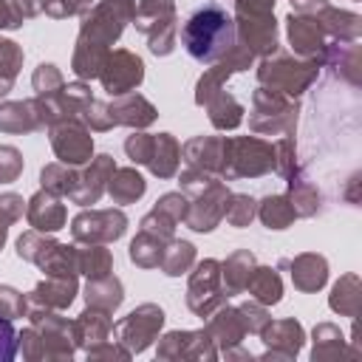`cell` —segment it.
<instances>
[{"instance_id": "cell-1", "label": "cell", "mask_w": 362, "mask_h": 362, "mask_svg": "<svg viewBox=\"0 0 362 362\" xmlns=\"http://www.w3.org/2000/svg\"><path fill=\"white\" fill-rule=\"evenodd\" d=\"M136 14V0H102L93 8H88L76 51H74V74L79 79H93L99 76L105 59H107V45L119 40L124 31V23H130Z\"/></svg>"}, {"instance_id": "cell-2", "label": "cell", "mask_w": 362, "mask_h": 362, "mask_svg": "<svg viewBox=\"0 0 362 362\" xmlns=\"http://www.w3.org/2000/svg\"><path fill=\"white\" fill-rule=\"evenodd\" d=\"M181 42H184V48L192 59H198L204 65H212V62L223 59L229 54V48L238 42L235 20L223 6L206 3V6L195 8L189 14V20L184 23Z\"/></svg>"}, {"instance_id": "cell-3", "label": "cell", "mask_w": 362, "mask_h": 362, "mask_svg": "<svg viewBox=\"0 0 362 362\" xmlns=\"http://www.w3.org/2000/svg\"><path fill=\"white\" fill-rule=\"evenodd\" d=\"M274 0H238L235 3V31L240 45L252 54L269 57L277 51V23H274Z\"/></svg>"}, {"instance_id": "cell-4", "label": "cell", "mask_w": 362, "mask_h": 362, "mask_svg": "<svg viewBox=\"0 0 362 362\" xmlns=\"http://www.w3.org/2000/svg\"><path fill=\"white\" fill-rule=\"evenodd\" d=\"M320 74V62L317 59H291L288 54H269L263 57L260 68H257V79L260 85L280 90L286 96H300Z\"/></svg>"}, {"instance_id": "cell-5", "label": "cell", "mask_w": 362, "mask_h": 362, "mask_svg": "<svg viewBox=\"0 0 362 362\" xmlns=\"http://www.w3.org/2000/svg\"><path fill=\"white\" fill-rule=\"evenodd\" d=\"M274 170V144H266L263 139L243 136V139H226L223 144V178H255Z\"/></svg>"}, {"instance_id": "cell-6", "label": "cell", "mask_w": 362, "mask_h": 362, "mask_svg": "<svg viewBox=\"0 0 362 362\" xmlns=\"http://www.w3.org/2000/svg\"><path fill=\"white\" fill-rule=\"evenodd\" d=\"M124 153L130 156V161L136 164H147L153 175L158 178H173L181 161V147L170 133H133L124 141Z\"/></svg>"}, {"instance_id": "cell-7", "label": "cell", "mask_w": 362, "mask_h": 362, "mask_svg": "<svg viewBox=\"0 0 362 362\" xmlns=\"http://www.w3.org/2000/svg\"><path fill=\"white\" fill-rule=\"evenodd\" d=\"M136 28L147 37L150 51L167 57L175 48V3L173 0H141L136 6Z\"/></svg>"}, {"instance_id": "cell-8", "label": "cell", "mask_w": 362, "mask_h": 362, "mask_svg": "<svg viewBox=\"0 0 362 362\" xmlns=\"http://www.w3.org/2000/svg\"><path fill=\"white\" fill-rule=\"evenodd\" d=\"M252 130L255 133H291L294 122H297V102H291V96L272 90V88H257L252 96Z\"/></svg>"}, {"instance_id": "cell-9", "label": "cell", "mask_w": 362, "mask_h": 362, "mask_svg": "<svg viewBox=\"0 0 362 362\" xmlns=\"http://www.w3.org/2000/svg\"><path fill=\"white\" fill-rule=\"evenodd\" d=\"M161 325H164V311L153 303H144L136 311H130L122 322L113 325V339L119 345H124L130 354H139V351L150 348V342L156 339Z\"/></svg>"}, {"instance_id": "cell-10", "label": "cell", "mask_w": 362, "mask_h": 362, "mask_svg": "<svg viewBox=\"0 0 362 362\" xmlns=\"http://www.w3.org/2000/svg\"><path fill=\"white\" fill-rule=\"evenodd\" d=\"M223 300H226V294H223V283H221V263L201 260L189 277L187 305L198 317H212V311H218L223 305Z\"/></svg>"}, {"instance_id": "cell-11", "label": "cell", "mask_w": 362, "mask_h": 362, "mask_svg": "<svg viewBox=\"0 0 362 362\" xmlns=\"http://www.w3.org/2000/svg\"><path fill=\"white\" fill-rule=\"evenodd\" d=\"M28 317H31V328L42 339L45 359H71L74 356V345H76L74 322L54 314V308H42V305H34Z\"/></svg>"}, {"instance_id": "cell-12", "label": "cell", "mask_w": 362, "mask_h": 362, "mask_svg": "<svg viewBox=\"0 0 362 362\" xmlns=\"http://www.w3.org/2000/svg\"><path fill=\"white\" fill-rule=\"evenodd\" d=\"M127 229V218L122 209H90L79 212L71 223L76 243H110L119 240Z\"/></svg>"}, {"instance_id": "cell-13", "label": "cell", "mask_w": 362, "mask_h": 362, "mask_svg": "<svg viewBox=\"0 0 362 362\" xmlns=\"http://www.w3.org/2000/svg\"><path fill=\"white\" fill-rule=\"evenodd\" d=\"M99 79H102V88L110 96H124L136 85H141V79H144V62L136 54L124 51V48L110 51L107 59H105V65H102V71H99Z\"/></svg>"}, {"instance_id": "cell-14", "label": "cell", "mask_w": 362, "mask_h": 362, "mask_svg": "<svg viewBox=\"0 0 362 362\" xmlns=\"http://www.w3.org/2000/svg\"><path fill=\"white\" fill-rule=\"evenodd\" d=\"M51 147L62 164L76 167L90 158L93 139H90V130L79 119H65V122L51 124Z\"/></svg>"}, {"instance_id": "cell-15", "label": "cell", "mask_w": 362, "mask_h": 362, "mask_svg": "<svg viewBox=\"0 0 362 362\" xmlns=\"http://www.w3.org/2000/svg\"><path fill=\"white\" fill-rule=\"evenodd\" d=\"M288 42L291 48L305 57V59H317L322 65L325 51H328V34L322 28V23L317 20V14H303V11H291L288 20Z\"/></svg>"}, {"instance_id": "cell-16", "label": "cell", "mask_w": 362, "mask_h": 362, "mask_svg": "<svg viewBox=\"0 0 362 362\" xmlns=\"http://www.w3.org/2000/svg\"><path fill=\"white\" fill-rule=\"evenodd\" d=\"M161 359H215V342L206 331H170L158 342Z\"/></svg>"}, {"instance_id": "cell-17", "label": "cell", "mask_w": 362, "mask_h": 362, "mask_svg": "<svg viewBox=\"0 0 362 362\" xmlns=\"http://www.w3.org/2000/svg\"><path fill=\"white\" fill-rule=\"evenodd\" d=\"M260 339L266 342V359H277V356H283V359H294L297 356V351L303 348V339H305V334H303V325L297 322V320H277V322H266L263 328H260Z\"/></svg>"}, {"instance_id": "cell-18", "label": "cell", "mask_w": 362, "mask_h": 362, "mask_svg": "<svg viewBox=\"0 0 362 362\" xmlns=\"http://www.w3.org/2000/svg\"><path fill=\"white\" fill-rule=\"evenodd\" d=\"M116 164L110 156H96L90 161V167L85 173L76 175V187L71 192V201L79 204V206H88V204H96L102 198V192L107 189V181L113 175Z\"/></svg>"}, {"instance_id": "cell-19", "label": "cell", "mask_w": 362, "mask_h": 362, "mask_svg": "<svg viewBox=\"0 0 362 362\" xmlns=\"http://www.w3.org/2000/svg\"><path fill=\"white\" fill-rule=\"evenodd\" d=\"M25 218L37 232H57V229L65 226L68 212H65V204L59 201V195H54L48 189H40L37 195L28 198Z\"/></svg>"}, {"instance_id": "cell-20", "label": "cell", "mask_w": 362, "mask_h": 362, "mask_svg": "<svg viewBox=\"0 0 362 362\" xmlns=\"http://www.w3.org/2000/svg\"><path fill=\"white\" fill-rule=\"evenodd\" d=\"M76 297V274H68V277H59V274H48L42 283L34 286L31 291V303L34 305H42V308H54V311H62L74 303Z\"/></svg>"}, {"instance_id": "cell-21", "label": "cell", "mask_w": 362, "mask_h": 362, "mask_svg": "<svg viewBox=\"0 0 362 362\" xmlns=\"http://www.w3.org/2000/svg\"><path fill=\"white\" fill-rule=\"evenodd\" d=\"M223 144L226 139H215V136H195L181 147V156L189 167L204 170V173H221L223 164Z\"/></svg>"}, {"instance_id": "cell-22", "label": "cell", "mask_w": 362, "mask_h": 362, "mask_svg": "<svg viewBox=\"0 0 362 362\" xmlns=\"http://www.w3.org/2000/svg\"><path fill=\"white\" fill-rule=\"evenodd\" d=\"M113 124H127V127H147L150 122H156V107L139 96V93H124L116 96V102L107 105Z\"/></svg>"}, {"instance_id": "cell-23", "label": "cell", "mask_w": 362, "mask_h": 362, "mask_svg": "<svg viewBox=\"0 0 362 362\" xmlns=\"http://www.w3.org/2000/svg\"><path fill=\"white\" fill-rule=\"evenodd\" d=\"M206 334H209V339H212L215 345H221V351H229V348L240 345V339H243L249 331H246V325H243L238 308L221 305L218 314L206 322Z\"/></svg>"}, {"instance_id": "cell-24", "label": "cell", "mask_w": 362, "mask_h": 362, "mask_svg": "<svg viewBox=\"0 0 362 362\" xmlns=\"http://www.w3.org/2000/svg\"><path fill=\"white\" fill-rule=\"evenodd\" d=\"M286 266H291V280H294V288H300V291H317L328 280V263L322 255L305 252Z\"/></svg>"}, {"instance_id": "cell-25", "label": "cell", "mask_w": 362, "mask_h": 362, "mask_svg": "<svg viewBox=\"0 0 362 362\" xmlns=\"http://www.w3.org/2000/svg\"><path fill=\"white\" fill-rule=\"evenodd\" d=\"M110 334V314L107 311H99V308H85L79 314V320H74V342L82 345L85 351L105 342Z\"/></svg>"}, {"instance_id": "cell-26", "label": "cell", "mask_w": 362, "mask_h": 362, "mask_svg": "<svg viewBox=\"0 0 362 362\" xmlns=\"http://www.w3.org/2000/svg\"><path fill=\"white\" fill-rule=\"evenodd\" d=\"M317 20L322 23L325 34L334 37L337 42H356V40H359V31H362L359 14L339 11V8H334V6H322V8L317 11Z\"/></svg>"}, {"instance_id": "cell-27", "label": "cell", "mask_w": 362, "mask_h": 362, "mask_svg": "<svg viewBox=\"0 0 362 362\" xmlns=\"http://www.w3.org/2000/svg\"><path fill=\"white\" fill-rule=\"evenodd\" d=\"M255 269V255L249 249H240L235 255L226 257V263H221V283H223V294H240L246 288V280Z\"/></svg>"}, {"instance_id": "cell-28", "label": "cell", "mask_w": 362, "mask_h": 362, "mask_svg": "<svg viewBox=\"0 0 362 362\" xmlns=\"http://www.w3.org/2000/svg\"><path fill=\"white\" fill-rule=\"evenodd\" d=\"M204 107L209 110V119H212V124H215L218 130H232V127H238L240 119H243V105H240L232 93H226L223 88L215 90V93L204 102Z\"/></svg>"}, {"instance_id": "cell-29", "label": "cell", "mask_w": 362, "mask_h": 362, "mask_svg": "<svg viewBox=\"0 0 362 362\" xmlns=\"http://www.w3.org/2000/svg\"><path fill=\"white\" fill-rule=\"evenodd\" d=\"M243 291H249V297L257 300V303H263V305H274V303H280V297H283V283H280V277H277L274 269H269V266H255L252 274H249V280H246V288H243Z\"/></svg>"}, {"instance_id": "cell-30", "label": "cell", "mask_w": 362, "mask_h": 362, "mask_svg": "<svg viewBox=\"0 0 362 362\" xmlns=\"http://www.w3.org/2000/svg\"><path fill=\"white\" fill-rule=\"evenodd\" d=\"M124 294H122V283L113 277V274H105V277H96L88 283L85 288V303L90 308H99V311H107L113 314L119 305H122Z\"/></svg>"}, {"instance_id": "cell-31", "label": "cell", "mask_w": 362, "mask_h": 362, "mask_svg": "<svg viewBox=\"0 0 362 362\" xmlns=\"http://www.w3.org/2000/svg\"><path fill=\"white\" fill-rule=\"evenodd\" d=\"M359 356L354 351H345V337L339 334L337 325L331 322H320L314 328V348H311V359L322 362V359H339V356Z\"/></svg>"}, {"instance_id": "cell-32", "label": "cell", "mask_w": 362, "mask_h": 362, "mask_svg": "<svg viewBox=\"0 0 362 362\" xmlns=\"http://www.w3.org/2000/svg\"><path fill=\"white\" fill-rule=\"evenodd\" d=\"M40 127L34 102H3L0 105V130L3 133H31Z\"/></svg>"}, {"instance_id": "cell-33", "label": "cell", "mask_w": 362, "mask_h": 362, "mask_svg": "<svg viewBox=\"0 0 362 362\" xmlns=\"http://www.w3.org/2000/svg\"><path fill=\"white\" fill-rule=\"evenodd\" d=\"M144 189H147V184L133 167L113 170V175L107 181V192H110V198L116 204H133V201H139L144 195Z\"/></svg>"}, {"instance_id": "cell-34", "label": "cell", "mask_w": 362, "mask_h": 362, "mask_svg": "<svg viewBox=\"0 0 362 362\" xmlns=\"http://www.w3.org/2000/svg\"><path fill=\"white\" fill-rule=\"evenodd\" d=\"M257 215H260V221H263L269 229H286V226H291L294 218H297V212H294L288 195H266V198L260 201V206H257Z\"/></svg>"}, {"instance_id": "cell-35", "label": "cell", "mask_w": 362, "mask_h": 362, "mask_svg": "<svg viewBox=\"0 0 362 362\" xmlns=\"http://www.w3.org/2000/svg\"><path fill=\"white\" fill-rule=\"evenodd\" d=\"M76 263H79V272L82 274H88L90 280H96V277L110 274L113 255H110V249H105V243H88L85 249H76Z\"/></svg>"}, {"instance_id": "cell-36", "label": "cell", "mask_w": 362, "mask_h": 362, "mask_svg": "<svg viewBox=\"0 0 362 362\" xmlns=\"http://www.w3.org/2000/svg\"><path fill=\"white\" fill-rule=\"evenodd\" d=\"M328 305L342 317H356L359 311V274H345L337 280Z\"/></svg>"}, {"instance_id": "cell-37", "label": "cell", "mask_w": 362, "mask_h": 362, "mask_svg": "<svg viewBox=\"0 0 362 362\" xmlns=\"http://www.w3.org/2000/svg\"><path fill=\"white\" fill-rule=\"evenodd\" d=\"M76 175H79V173H74L71 164L57 161V164L42 167L40 181H42V189H48V192H54V195H59V198H71V192H74V187H76Z\"/></svg>"}, {"instance_id": "cell-38", "label": "cell", "mask_w": 362, "mask_h": 362, "mask_svg": "<svg viewBox=\"0 0 362 362\" xmlns=\"http://www.w3.org/2000/svg\"><path fill=\"white\" fill-rule=\"evenodd\" d=\"M288 201H291L297 218H311V215L320 212V192H317V187H311L300 175L288 178Z\"/></svg>"}, {"instance_id": "cell-39", "label": "cell", "mask_w": 362, "mask_h": 362, "mask_svg": "<svg viewBox=\"0 0 362 362\" xmlns=\"http://www.w3.org/2000/svg\"><path fill=\"white\" fill-rule=\"evenodd\" d=\"M164 240L161 238H156V235H150V232H139L136 238H133V243H130V260L136 263V266H141V269H153V266H158L161 263V255H164Z\"/></svg>"}, {"instance_id": "cell-40", "label": "cell", "mask_w": 362, "mask_h": 362, "mask_svg": "<svg viewBox=\"0 0 362 362\" xmlns=\"http://www.w3.org/2000/svg\"><path fill=\"white\" fill-rule=\"evenodd\" d=\"M192 263H195V246L187 243V240H170V243L164 246V255H161V263H158V266L164 269V274L178 277V274H184Z\"/></svg>"}, {"instance_id": "cell-41", "label": "cell", "mask_w": 362, "mask_h": 362, "mask_svg": "<svg viewBox=\"0 0 362 362\" xmlns=\"http://www.w3.org/2000/svg\"><path fill=\"white\" fill-rule=\"evenodd\" d=\"M23 65V51L11 40H0V96H6L14 85V76Z\"/></svg>"}, {"instance_id": "cell-42", "label": "cell", "mask_w": 362, "mask_h": 362, "mask_svg": "<svg viewBox=\"0 0 362 362\" xmlns=\"http://www.w3.org/2000/svg\"><path fill=\"white\" fill-rule=\"evenodd\" d=\"M54 246H57V240L45 238V232L31 229V232L20 235V240H17V255H20L23 260H31V263L40 266V263L45 260V255H48Z\"/></svg>"}, {"instance_id": "cell-43", "label": "cell", "mask_w": 362, "mask_h": 362, "mask_svg": "<svg viewBox=\"0 0 362 362\" xmlns=\"http://www.w3.org/2000/svg\"><path fill=\"white\" fill-rule=\"evenodd\" d=\"M255 215H257V201L249 198V195H229L226 204H223V218H226V223H232V226H238V229L246 226Z\"/></svg>"}, {"instance_id": "cell-44", "label": "cell", "mask_w": 362, "mask_h": 362, "mask_svg": "<svg viewBox=\"0 0 362 362\" xmlns=\"http://www.w3.org/2000/svg\"><path fill=\"white\" fill-rule=\"evenodd\" d=\"M31 82H34V90H37V96H51V93H59V90L65 88V79H62V74H59L54 65H45V62H42V65L34 71Z\"/></svg>"}, {"instance_id": "cell-45", "label": "cell", "mask_w": 362, "mask_h": 362, "mask_svg": "<svg viewBox=\"0 0 362 362\" xmlns=\"http://www.w3.org/2000/svg\"><path fill=\"white\" fill-rule=\"evenodd\" d=\"M23 198L14 195V192H6L0 195V249L6 243V232H8V223H14L17 218H23Z\"/></svg>"}, {"instance_id": "cell-46", "label": "cell", "mask_w": 362, "mask_h": 362, "mask_svg": "<svg viewBox=\"0 0 362 362\" xmlns=\"http://www.w3.org/2000/svg\"><path fill=\"white\" fill-rule=\"evenodd\" d=\"M238 314H240V320H243V325H246L249 334H260V328L272 320L269 311H266V305L257 303V300H252V297H249V303L238 305Z\"/></svg>"}, {"instance_id": "cell-47", "label": "cell", "mask_w": 362, "mask_h": 362, "mask_svg": "<svg viewBox=\"0 0 362 362\" xmlns=\"http://www.w3.org/2000/svg\"><path fill=\"white\" fill-rule=\"evenodd\" d=\"M20 173H23V156H20V150L11 147V144H0V184L17 181Z\"/></svg>"}, {"instance_id": "cell-48", "label": "cell", "mask_w": 362, "mask_h": 362, "mask_svg": "<svg viewBox=\"0 0 362 362\" xmlns=\"http://www.w3.org/2000/svg\"><path fill=\"white\" fill-rule=\"evenodd\" d=\"M25 311H28V300L11 286H0V314L14 320V317H23Z\"/></svg>"}, {"instance_id": "cell-49", "label": "cell", "mask_w": 362, "mask_h": 362, "mask_svg": "<svg viewBox=\"0 0 362 362\" xmlns=\"http://www.w3.org/2000/svg\"><path fill=\"white\" fill-rule=\"evenodd\" d=\"M153 209H158L161 215H167L170 221H184V215H187V198L181 195V192H167V195H161L158 201H156V206Z\"/></svg>"}, {"instance_id": "cell-50", "label": "cell", "mask_w": 362, "mask_h": 362, "mask_svg": "<svg viewBox=\"0 0 362 362\" xmlns=\"http://www.w3.org/2000/svg\"><path fill=\"white\" fill-rule=\"evenodd\" d=\"M17 354V331L8 317L0 314V362H11Z\"/></svg>"}, {"instance_id": "cell-51", "label": "cell", "mask_w": 362, "mask_h": 362, "mask_svg": "<svg viewBox=\"0 0 362 362\" xmlns=\"http://www.w3.org/2000/svg\"><path fill=\"white\" fill-rule=\"evenodd\" d=\"M17 345L23 351L25 359H45V348H42V339L34 328H25L20 337H17Z\"/></svg>"}, {"instance_id": "cell-52", "label": "cell", "mask_w": 362, "mask_h": 362, "mask_svg": "<svg viewBox=\"0 0 362 362\" xmlns=\"http://www.w3.org/2000/svg\"><path fill=\"white\" fill-rule=\"evenodd\" d=\"M25 20L20 3L14 0H0V28H17Z\"/></svg>"}]
</instances>
